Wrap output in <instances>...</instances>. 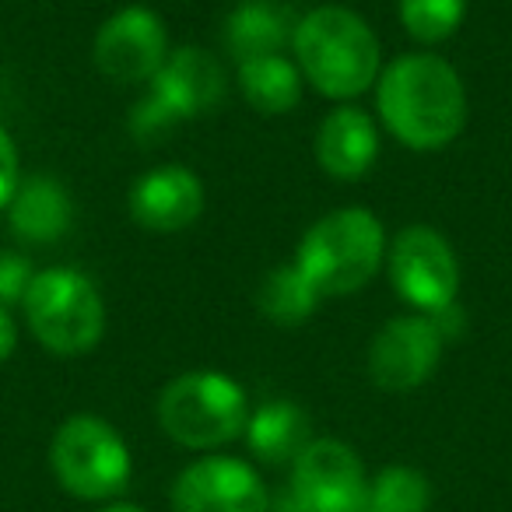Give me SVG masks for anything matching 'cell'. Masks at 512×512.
<instances>
[{
	"label": "cell",
	"instance_id": "6da1fadb",
	"mask_svg": "<svg viewBox=\"0 0 512 512\" xmlns=\"http://www.w3.org/2000/svg\"><path fill=\"white\" fill-rule=\"evenodd\" d=\"M376 113L404 148L439 151L467 127V88L439 53H400L379 71Z\"/></svg>",
	"mask_w": 512,
	"mask_h": 512
},
{
	"label": "cell",
	"instance_id": "7a4b0ae2",
	"mask_svg": "<svg viewBox=\"0 0 512 512\" xmlns=\"http://www.w3.org/2000/svg\"><path fill=\"white\" fill-rule=\"evenodd\" d=\"M292 53L306 85L334 102L365 95L383 71L379 36L358 11L341 4H320L309 15H299Z\"/></svg>",
	"mask_w": 512,
	"mask_h": 512
},
{
	"label": "cell",
	"instance_id": "3957f363",
	"mask_svg": "<svg viewBox=\"0 0 512 512\" xmlns=\"http://www.w3.org/2000/svg\"><path fill=\"white\" fill-rule=\"evenodd\" d=\"M386 228L369 207H337L306 228L295 267L320 292V299L355 295L383 271Z\"/></svg>",
	"mask_w": 512,
	"mask_h": 512
},
{
	"label": "cell",
	"instance_id": "277c9868",
	"mask_svg": "<svg viewBox=\"0 0 512 512\" xmlns=\"http://www.w3.org/2000/svg\"><path fill=\"white\" fill-rule=\"evenodd\" d=\"M249 397L242 383L214 369L183 372L158 393V425L176 446L214 453L242 439L249 421Z\"/></svg>",
	"mask_w": 512,
	"mask_h": 512
},
{
	"label": "cell",
	"instance_id": "5b68a950",
	"mask_svg": "<svg viewBox=\"0 0 512 512\" xmlns=\"http://www.w3.org/2000/svg\"><path fill=\"white\" fill-rule=\"evenodd\" d=\"M32 337L50 355H88L106 334V302L95 281L78 267H43L22 299Z\"/></svg>",
	"mask_w": 512,
	"mask_h": 512
},
{
	"label": "cell",
	"instance_id": "8992f818",
	"mask_svg": "<svg viewBox=\"0 0 512 512\" xmlns=\"http://www.w3.org/2000/svg\"><path fill=\"white\" fill-rule=\"evenodd\" d=\"M50 470L71 498L116 502L130 488L134 456L106 418L71 414L50 439Z\"/></svg>",
	"mask_w": 512,
	"mask_h": 512
},
{
	"label": "cell",
	"instance_id": "52a82bcc",
	"mask_svg": "<svg viewBox=\"0 0 512 512\" xmlns=\"http://www.w3.org/2000/svg\"><path fill=\"white\" fill-rule=\"evenodd\" d=\"M390 285L414 313H442L460 292V264L449 239L432 225H407L386 242Z\"/></svg>",
	"mask_w": 512,
	"mask_h": 512
},
{
	"label": "cell",
	"instance_id": "ba28073f",
	"mask_svg": "<svg viewBox=\"0 0 512 512\" xmlns=\"http://www.w3.org/2000/svg\"><path fill=\"white\" fill-rule=\"evenodd\" d=\"M369 474L348 442L313 439L292 463V481L281 498L292 512H365Z\"/></svg>",
	"mask_w": 512,
	"mask_h": 512
},
{
	"label": "cell",
	"instance_id": "9c48e42d",
	"mask_svg": "<svg viewBox=\"0 0 512 512\" xmlns=\"http://www.w3.org/2000/svg\"><path fill=\"white\" fill-rule=\"evenodd\" d=\"M169 29L144 4H127L99 25L92 60L102 78L116 85H151L169 57Z\"/></svg>",
	"mask_w": 512,
	"mask_h": 512
},
{
	"label": "cell",
	"instance_id": "30bf717a",
	"mask_svg": "<svg viewBox=\"0 0 512 512\" xmlns=\"http://www.w3.org/2000/svg\"><path fill=\"white\" fill-rule=\"evenodd\" d=\"M446 351V334L435 316H390L369 344V379L386 393H411L435 376Z\"/></svg>",
	"mask_w": 512,
	"mask_h": 512
},
{
	"label": "cell",
	"instance_id": "8fae6325",
	"mask_svg": "<svg viewBox=\"0 0 512 512\" xmlns=\"http://www.w3.org/2000/svg\"><path fill=\"white\" fill-rule=\"evenodd\" d=\"M169 502L172 512H271V491L253 463L207 453L179 470Z\"/></svg>",
	"mask_w": 512,
	"mask_h": 512
},
{
	"label": "cell",
	"instance_id": "7c38bea8",
	"mask_svg": "<svg viewBox=\"0 0 512 512\" xmlns=\"http://www.w3.org/2000/svg\"><path fill=\"white\" fill-rule=\"evenodd\" d=\"M225 67L214 53L197 50V46H176L165 57L162 71L148 85V95L172 116L176 123L204 116L221 106L225 99Z\"/></svg>",
	"mask_w": 512,
	"mask_h": 512
},
{
	"label": "cell",
	"instance_id": "4fadbf2b",
	"mask_svg": "<svg viewBox=\"0 0 512 512\" xmlns=\"http://www.w3.org/2000/svg\"><path fill=\"white\" fill-rule=\"evenodd\" d=\"M204 214V183L179 162L148 169L130 186V218L148 232H183Z\"/></svg>",
	"mask_w": 512,
	"mask_h": 512
},
{
	"label": "cell",
	"instance_id": "5bb4252c",
	"mask_svg": "<svg viewBox=\"0 0 512 512\" xmlns=\"http://www.w3.org/2000/svg\"><path fill=\"white\" fill-rule=\"evenodd\" d=\"M379 158V127L369 116V109L355 106V102H337L323 116L320 130H316V162L330 179L341 183H355V179L369 176L372 165Z\"/></svg>",
	"mask_w": 512,
	"mask_h": 512
},
{
	"label": "cell",
	"instance_id": "9a60e30c",
	"mask_svg": "<svg viewBox=\"0 0 512 512\" xmlns=\"http://www.w3.org/2000/svg\"><path fill=\"white\" fill-rule=\"evenodd\" d=\"M8 228L22 246H53L71 232L74 204L60 179L36 172L22 176L8 200Z\"/></svg>",
	"mask_w": 512,
	"mask_h": 512
},
{
	"label": "cell",
	"instance_id": "2e32d148",
	"mask_svg": "<svg viewBox=\"0 0 512 512\" xmlns=\"http://www.w3.org/2000/svg\"><path fill=\"white\" fill-rule=\"evenodd\" d=\"M295 25H299V15L285 0H239L221 25V46L235 64L274 57L285 46H292Z\"/></svg>",
	"mask_w": 512,
	"mask_h": 512
},
{
	"label": "cell",
	"instance_id": "e0dca14e",
	"mask_svg": "<svg viewBox=\"0 0 512 512\" xmlns=\"http://www.w3.org/2000/svg\"><path fill=\"white\" fill-rule=\"evenodd\" d=\"M242 439L249 453L267 467H281V463L292 467L302 449L313 442V421L295 400H267L249 411Z\"/></svg>",
	"mask_w": 512,
	"mask_h": 512
},
{
	"label": "cell",
	"instance_id": "ac0fdd59",
	"mask_svg": "<svg viewBox=\"0 0 512 512\" xmlns=\"http://www.w3.org/2000/svg\"><path fill=\"white\" fill-rule=\"evenodd\" d=\"M235 67H239V92L253 113L285 116L302 102L306 78H302L299 64L288 60L285 53L256 57V60H246V64H235Z\"/></svg>",
	"mask_w": 512,
	"mask_h": 512
},
{
	"label": "cell",
	"instance_id": "d6986e66",
	"mask_svg": "<svg viewBox=\"0 0 512 512\" xmlns=\"http://www.w3.org/2000/svg\"><path fill=\"white\" fill-rule=\"evenodd\" d=\"M320 302V292L309 285V278L295 267V260L274 267L264 278V285H260V292H256V309L274 327H299V323H306L316 313Z\"/></svg>",
	"mask_w": 512,
	"mask_h": 512
},
{
	"label": "cell",
	"instance_id": "ffe728a7",
	"mask_svg": "<svg viewBox=\"0 0 512 512\" xmlns=\"http://www.w3.org/2000/svg\"><path fill=\"white\" fill-rule=\"evenodd\" d=\"M428 505H432V484L421 470L390 463L376 477H369L365 512H428Z\"/></svg>",
	"mask_w": 512,
	"mask_h": 512
},
{
	"label": "cell",
	"instance_id": "44dd1931",
	"mask_svg": "<svg viewBox=\"0 0 512 512\" xmlns=\"http://www.w3.org/2000/svg\"><path fill=\"white\" fill-rule=\"evenodd\" d=\"M397 18L414 43L439 46L460 32L467 0H397Z\"/></svg>",
	"mask_w": 512,
	"mask_h": 512
},
{
	"label": "cell",
	"instance_id": "7402d4cb",
	"mask_svg": "<svg viewBox=\"0 0 512 512\" xmlns=\"http://www.w3.org/2000/svg\"><path fill=\"white\" fill-rule=\"evenodd\" d=\"M32 278H36V271H32L29 256L0 249V306H22Z\"/></svg>",
	"mask_w": 512,
	"mask_h": 512
},
{
	"label": "cell",
	"instance_id": "603a6c76",
	"mask_svg": "<svg viewBox=\"0 0 512 512\" xmlns=\"http://www.w3.org/2000/svg\"><path fill=\"white\" fill-rule=\"evenodd\" d=\"M18 179H22V172H18V148H15V141H11L8 130L0 127V211L8 207Z\"/></svg>",
	"mask_w": 512,
	"mask_h": 512
},
{
	"label": "cell",
	"instance_id": "cb8c5ba5",
	"mask_svg": "<svg viewBox=\"0 0 512 512\" xmlns=\"http://www.w3.org/2000/svg\"><path fill=\"white\" fill-rule=\"evenodd\" d=\"M18 348V323L8 306H0V365L8 362Z\"/></svg>",
	"mask_w": 512,
	"mask_h": 512
},
{
	"label": "cell",
	"instance_id": "d4e9b609",
	"mask_svg": "<svg viewBox=\"0 0 512 512\" xmlns=\"http://www.w3.org/2000/svg\"><path fill=\"white\" fill-rule=\"evenodd\" d=\"M95 512H144L141 505H134V502H106L102 509H95Z\"/></svg>",
	"mask_w": 512,
	"mask_h": 512
},
{
	"label": "cell",
	"instance_id": "484cf974",
	"mask_svg": "<svg viewBox=\"0 0 512 512\" xmlns=\"http://www.w3.org/2000/svg\"><path fill=\"white\" fill-rule=\"evenodd\" d=\"M271 512H292V509H288V505H281V502H278V505L271 502Z\"/></svg>",
	"mask_w": 512,
	"mask_h": 512
}]
</instances>
